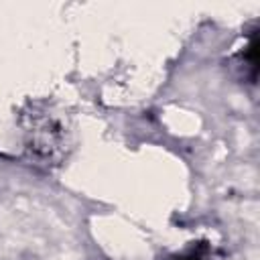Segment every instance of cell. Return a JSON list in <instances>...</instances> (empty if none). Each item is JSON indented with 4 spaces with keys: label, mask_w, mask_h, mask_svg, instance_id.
Returning a JSON list of instances; mask_svg holds the SVG:
<instances>
[{
    "label": "cell",
    "mask_w": 260,
    "mask_h": 260,
    "mask_svg": "<svg viewBox=\"0 0 260 260\" xmlns=\"http://www.w3.org/2000/svg\"><path fill=\"white\" fill-rule=\"evenodd\" d=\"M179 260H201L197 254H191V256H183V258H179Z\"/></svg>",
    "instance_id": "1"
}]
</instances>
